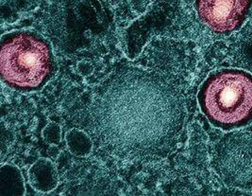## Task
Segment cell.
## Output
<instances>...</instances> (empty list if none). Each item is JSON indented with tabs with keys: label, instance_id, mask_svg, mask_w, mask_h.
<instances>
[{
	"label": "cell",
	"instance_id": "9c48e42d",
	"mask_svg": "<svg viewBox=\"0 0 252 196\" xmlns=\"http://www.w3.org/2000/svg\"><path fill=\"white\" fill-rule=\"evenodd\" d=\"M44 138L51 144H58L61 140V128L56 123H49L43 132Z\"/></svg>",
	"mask_w": 252,
	"mask_h": 196
},
{
	"label": "cell",
	"instance_id": "5b68a950",
	"mask_svg": "<svg viewBox=\"0 0 252 196\" xmlns=\"http://www.w3.org/2000/svg\"><path fill=\"white\" fill-rule=\"evenodd\" d=\"M199 19L218 35L240 30L252 10V0H195Z\"/></svg>",
	"mask_w": 252,
	"mask_h": 196
},
{
	"label": "cell",
	"instance_id": "6da1fadb",
	"mask_svg": "<svg viewBox=\"0 0 252 196\" xmlns=\"http://www.w3.org/2000/svg\"><path fill=\"white\" fill-rule=\"evenodd\" d=\"M186 117L184 96L164 76L123 66L94 89L88 122L104 152L128 161H157L177 144Z\"/></svg>",
	"mask_w": 252,
	"mask_h": 196
},
{
	"label": "cell",
	"instance_id": "52a82bcc",
	"mask_svg": "<svg viewBox=\"0 0 252 196\" xmlns=\"http://www.w3.org/2000/svg\"><path fill=\"white\" fill-rule=\"evenodd\" d=\"M25 183L20 170L13 165H2L0 169V196H22Z\"/></svg>",
	"mask_w": 252,
	"mask_h": 196
},
{
	"label": "cell",
	"instance_id": "7a4b0ae2",
	"mask_svg": "<svg viewBox=\"0 0 252 196\" xmlns=\"http://www.w3.org/2000/svg\"><path fill=\"white\" fill-rule=\"evenodd\" d=\"M0 74L2 81L19 92L41 90L56 73L57 63L48 40L32 30L2 35Z\"/></svg>",
	"mask_w": 252,
	"mask_h": 196
},
{
	"label": "cell",
	"instance_id": "277c9868",
	"mask_svg": "<svg viewBox=\"0 0 252 196\" xmlns=\"http://www.w3.org/2000/svg\"><path fill=\"white\" fill-rule=\"evenodd\" d=\"M212 165L224 184L252 191V133L231 131L216 143Z\"/></svg>",
	"mask_w": 252,
	"mask_h": 196
},
{
	"label": "cell",
	"instance_id": "8992f818",
	"mask_svg": "<svg viewBox=\"0 0 252 196\" xmlns=\"http://www.w3.org/2000/svg\"><path fill=\"white\" fill-rule=\"evenodd\" d=\"M29 179L32 188L42 193H49L58 186V173L53 162L41 158L29 170Z\"/></svg>",
	"mask_w": 252,
	"mask_h": 196
},
{
	"label": "cell",
	"instance_id": "ba28073f",
	"mask_svg": "<svg viewBox=\"0 0 252 196\" xmlns=\"http://www.w3.org/2000/svg\"><path fill=\"white\" fill-rule=\"evenodd\" d=\"M69 151L78 157H84L90 154L93 142L91 138L80 129H72L66 135Z\"/></svg>",
	"mask_w": 252,
	"mask_h": 196
},
{
	"label": "cell",
	"instance_id": "3957f363",
	"mask_svg": "<svg viewBox=\"0 0 252 196\" xmlns=\"http://www.w3.org/2000/svg\"><path fill=\"white\" fill-rule=\"evenodd\" d=\"M197 102L209 122L223 131L252 123V75L239 69H221L207 76Z\"/></svg>",
	"mask_w": 252,
	"mask_h": 196
}]
</instances>
